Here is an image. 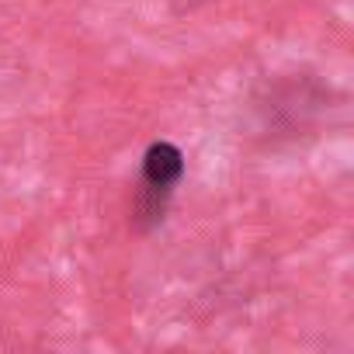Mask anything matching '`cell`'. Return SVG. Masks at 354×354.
I'll return each instance as SVG.
<instances>
[{
    "label": "cell",
    "instance_id": "obj_1",
    "mask_svg": "<svg viewBox=\"0 0 354 354\" xmlns=\"http://www.w3.org/2000/svg\"><path fill=\"white\" fill-rule=\"evenodd\" d=\"M185 177V153L177 149L167 139H156L146 146L142 153V174H139V185H136V198H132V230L136 233H149L163 223L167 205L177 192Z\"/></svg>",
    "mask_w": 354,
    "mask_h": 354
}]
</instances>
